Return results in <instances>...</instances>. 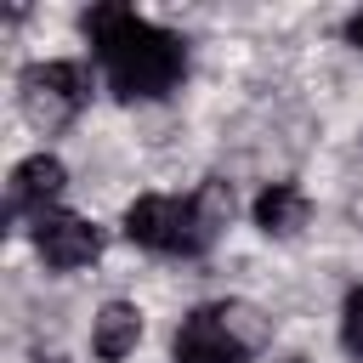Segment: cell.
Here are the masks:
<instances>
[{"label": "cell", "mask_w": 363, "mask_h": 363, "mask_svg": "<svg viewBox=\"0 0 363 363\" xmlns=\"http://www.w3.org/2000/svg\"><path fill=\"white\" fill-rule=\"evenodd\" d=\"M96 62H102V79L119 102H153V96H170L187 74V40L147 23L142 11L119 6V0H102L79 17Z\"/></svg>", "instance_id": "6da1fadb"}, {"label": "cell", "mask_w": 363, "mask_h": 363, "mask_svg": "<svg viewBox=\"0 0 363 363\" xmlns=\"http://www.w3.org/2000/svg\"><path fill=\"white\" fill-rule=\"evenodd\" d=\"M227 221H233V187L204 182L193 199H164V193L136 199L125 210V238L159 255H204Z\"/></svg>", "instance_id": "7a4b0ae2"}, {"label": "cell", "mask_w": 363, "mask_h": 363, "mask_svg": "<svg viewBox=\"0 0 363 363\" xmlns=\"http://www.w3.org/2000/svg\"><path fill=\"white\" fill-rule=\"evenodd\" d=\"M267 318L250 301H216V306H193L170 340L176 363H250L267 346Z\"/></svg>", "instance_id": "3957f363"}, {"label": "cell", "mask_w": 363, "mask_h": 363, "mask_svg": "<svg viewBox=\"0 0 363 363\" xmlns=\"http://www.w3.org/2000/svg\"><path fill=\"white\" fill-rule=\"evenodd\" d=\"M17 102L23 119L40 130H62L79 119V108L91 102V79L79 62H28L17 74Z\"/></svg>", "instance_id": "277c9868"}, {"label": "cell", "mask_w": 363, "mask_h": 363, "mask_svg": "<svg viewBox=\"0 0 363 363\" xmlns=\"http://www.w3.org/2000/svg\"><path fill=\"white\" fill-rule=\"evenodd\" d=\"M34 250L51 272H74V267H91L102 255V227H91L85 216L51 210V216L34 221Z\"/></svg>", "instance_id": "5b68a950"}, {"label": "cell", "mask_w": 363, "mask_h": 363, "mask_svg": "<svg viewBox=\"0 0 363 363\" xmlns=\"http://www.w3.org/2000/svg\"><path fill=\"white\" fill-rule=\"evenodd\" d=\"M62 187H68V170H62V159L57 153H34V159H23L17 170H11V199H6V221L17 227L23 216H51V204L62 199Z\"/></svg>", "instance_id": "8992f818"}, {"label": "cell", "mask_w": 363, "mask_h": 363, "mask_svg": "<svg viewBox=\"0 0 363 363\" xmlns=\"http://www.w3.org/2000/svg\"><path fill=\"white\" fill-rule=\"evenodd\" d=\"M312 221V199L295 187V182H267L261 199H255V227L267 238H295L301 227Z\"/></svg>", "instance_id": "52a82bcc"}, {"label": "cell", "mask_w": 363, "mask_h": 363, "mask_svg": "<svg viewBox=\"0 0 363 363\" xmlns=\"http://www.w3.org/2000/svg\"><path fill=\"white\" fill-rule=\"evenodd\" d=\"M136 340H142V312L130 301H108L96 312V323H91V352L102 363H119V357L136 352Z\"/></svg>", "instance_id": "ba28073f"}, {"label": "cell", "mask_w": 363, "mask_h": 363, "mask_svg": "<svg viewBox=\"0 0 363 363\" xmlns=\"http://www.w3.org/2000/svg\"><path fill=\"white\" fill-rule=\"evenodd\" d=\"M340 340H346V352L363 363V289H352L346 295V318H340Z\"/></svg>", "instance_id": "9c48e42d"}, {"label": "cell", "mask_w": 363, "mask_h": 363, "mask_svg": "<svg viewBox=\"0 0 363 363\" xmlns=\"http://www.w3.org/2000/svg\"><path fill=\"white\" fill-rule=\"evenodd\" d=\"M346 40L363 51V11H352V17H346Z\"/></svg>", "instance_id": "30bf717a"}, {"label": "cell", "mask_w": 363, "mask_h": 363, "mask_svg": "<svg viewBox=\"0 0 363 363\" xmlns=\"http://www.w3.org/2000/svg\"><path fill=\"white\" fill-rule=\"evenodd\" d=\"M40 363H68V357H40Z\"/></svg>", "instance_id": "8fae6325"}]
</instances>
